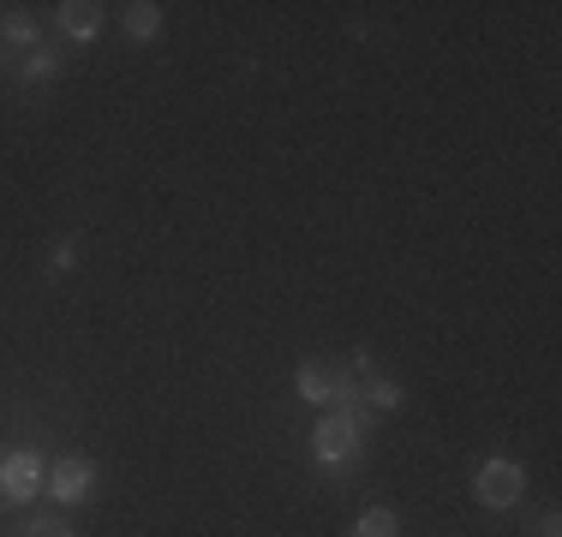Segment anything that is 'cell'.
<instances>
[{
  "label": "cell",
  "instance_id": "6da1fadb",
  "mask_svg": "<svg viewBox=\"0 0 562 537\" xmlns=\"http://www.w3.org/2000/svg\"><path fill=\"white\" fill-rule=\"evenodd\" d=\"M371 436V412L359 407V400H336V407L317 412L312 424V466H324V472H341V466L359 460V448H366Z\"/></svg>",
  "mask_w": 562,
  "mask_h": 537
},
{
  "label": "cell",
  "instance_id": "7a4b0ae2",
  "mask_svg": "<svg viewBox=\"0 0 562 537\" xmlns=\"http://www.w3.org/2000/svg\"><path fill=\"white\" fill-rule=\"evenodd\" d=\"M520 495H527V466L515 454H491V460L473 466V502L479 507L508 514V507H520Z\"/></svg>",
  "mask_w": 562,
  "mask_h": 537
},
{
  "label": "cell",
  "instance_id": "3957f363",
  "mask_svg": "<svg viewBox=\"0 0 562 537\" xmlns=\"http://www.w3.org/2000/svg\"><path fill=\"white\" fill-rule=\"evenodd\" d=\"M97 483H102V466L90 460V454H55V460H48L43 495L55 507H78V502H90V495H97Z\"/></svg>",
  "mask_w": 562,
  "mask_h": 537
},
{
  "label": "cell",
  "instance_id": "277c9868",
  "mask_svg": "<svg viewBox=\"0 0 562 537\" xmlns=\"http://www.w3.org/2000/svg\"><path fill=\"white\" fill-rule=\"evenodd\" d=\"M48 483V460L36 448H12L0 454V507H31Z\"/></svg>",
  "mask_w": 562,
  "mask_h": 537
},
{
  "label": "cell",
  "instance_id": "5b68a950",
  "mask_svg": "<svg viewBox=\"0 0 562 537\" xmlns=\"http://www.w3.org/2000/svg\"><path fill=\"white\" fill-rule=\"evenodd\" d=\"M293 395L305 400V407H336L341 400V365H329V358H305L300 370H293Z\"/></svg>",
  "mask_w": 562,
  "mask_h": 537
},
{
  "label": "cell",
  "instance_id": "8992f818",
  "mask_svg": "<svg viewBox=\"0 0 562 537\" xmlns=\"http://www.w3.org/2000/svg\"><path fill=\"white\" fill-rule=\"evenodd\" d=\"M102 24H109V7H97V0H60L55 7V31L66 36V43H97Z\"/></svg>",
  "mask_w": 562,
  "mask_h": 537
},
{
  "label": "cell",
  "instance_id": "52a82bcc",
  "mask_svg": "<svg viewBox=\"0 0 562 537\" xmlns=\"http://www.w3.org/2000/svg\"><path fill=\"white\" fill-rule=\"evenodd\" d=\"M31 48H43V24H36V12L7 7V12H0V66L24 60Z\"/></svg>",
  "mask_w": 562,
  "mask_h": 537
},
{
  "label": "cell",
  "instance_id": "ba28073f",
  "mask_svg": "<svg viewBox=\"0 0 562 537\" xmlns=\"http://www.w3.org/2000/svg\"><path fill=\"white\" fill-rule=\"evenodd\" d=\"M353 400L366 412H401V400H407V388L395 382V376H383V370H366L353 382Z\"/></svg>",
  "mask_w": 562,
  "mask_h": 537
},
{
  "label": "cell",
  "instance_id": "9c48e42d",
  "mask_svg": "<svg viewBox=\"0 0 562 537\" xmlns=\"http://www.w3.org/2000/svg\"><path fill=\"white\" fill-rule=\"evenodd\" d=\"M7 72L19 78V84H55V78H60V48H55V43H43V48L24 54V60H12Z\"/></svg>",
  "mask_w": 562,
  "mask_h": 537
},
{
  "label": "cell",
  "instance_id": "30bf717a",
  "mask_svg": "<svg viewBox=\"0 0 562 537\" xmlns=\"http://www.w3.org/2000/svg\"><path fill=\"white\" fill-rule=\"evenodd\" d=\"M120 31H126V43H156V36H162V7H156V0L120 7Z\"/></svg>",
  "mask_w": 562,
  "mask_h": 537
},
{
  "label": "cell",
  "instance_id": "8fae6325",
  "mask_svg": "<svg viewBox=\"0 0 562 537\" xmlns=\"http://www.w3.org/2000/svg\"><path fill=\"white\" fill-rule=\"evenodd\" d=\"M12 537H78V526L66 514H55V507H36V514L19 519V532Z\"/></svg>",
  "mask_w": 562,
  "mask_h": 537
},
{
  "label": "cell",
  "instance_id": "7c38bea8",
  "mask_svg": "<svg viewBox=\"0 0 562 537\" xmlns=\"http://www.w3.org/2000/svg\"><path fill=\"white\" fill-rule=\"evenodd\" d=\"M347 537H401V514L395 507H359V519H353V532Z\"/></svg>",
  "mask_w": 562,
  "mask_h": 537
},
{
  "label": "cell",
  "instance_id": "4fadbf2b",
  "mask_svg": "<svg viewBox=\"0 0 562 537\" xmlns=\"http://www.w3.org/2000/svg\"><path fill=\"white\" fill-rule=\"evenodd\" d=\"M78 263V239L66 233V239H55V245H48V268H72Z\"/></svg>",
  "mask_w": 562,
  "mask_h": 537
},
{
  "label": "cell",
  "instance_id": "5bb4252c",
  "mask_svg": "<svg viewBox=\"0 0 562 537\" xmlns=\"http://www.w3.org/2000/svg\"><path fill=\"white\" fill-rule=\"evenodd\" d=\"M532 532H539V537H562V514H557V507H544V514L532 519Z\"/></svg>",
  "mask_w": 562,
  "mask_h": 537
}]
</instances>
